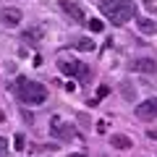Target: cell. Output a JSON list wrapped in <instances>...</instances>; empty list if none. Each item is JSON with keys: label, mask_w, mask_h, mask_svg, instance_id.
<instances>
[{"label": "cell", "mask_w": 157, "mask_h": 157, "mask_svg": "<svg viewBox=\"0 0 157 157\" xmlns=\"http://www.w3.org/2000/svg\"><path fill=\"white\" fill-rule=\"evenodd\" d=\"M13 92H16V97L24 102V105H42V102L47 100V86L37 84V81H32V78H26V76L16 78Z\"/></svg>", "instance_id": "obj_1"}, {"label": "cell", "mask_w": 157, "mask_h": 157, "mask_svg": "<svg viewBox=\"0 0 157 157\" xmlns=\"http://www.w3.org/2000/svg\"><path fill=\"white\" fill-rule=\"evenodd\" d=\"M102 13L107 16V21H113L115 26H123L134 18L136 6L131 0H102Z\"/></svg>", "instance_id": "obj_2"}, {"label": "cell", "mask_w": 157, "mask_h": 157, "mask_svg": "<svg viewBox=\"0 0 157 157\" xmlns=\"http://www.w3.org/2000/svg\"><path fill=\"white\" fill-rule=\"evenodd\" d=\"M50 134L55 136V139H60V141H71L73 136H76V128H73L71 123H63L60 118H52V123H50Z\"/></svg>", "instance_id": "obj_3"}, {"label": "cell", "mask_w": 157, "mask_h": 157, "mask_svg": "<svg viewBox=\"0 0 157 157\" xmlns=\"http://www.w3.org/2000/svg\"><path fill=\"white\" fill-rule=\"evenodd\" d=\"M136 118H141V121H155L157 118V97H149V100L139 102L136 105Z\"/></svg>", "instance_id": "obj_4"}, {"label": "cell", "mask_w": 157, "mask_h": 157, "mask_svg": "<svg viewBox=\"0 0 157 157\" xmlns=\"http://www.w3.org/2000/svg\"><path fill=\"white\" fill-rule=\"evenodd\" d=\"M60 11L71 21H84V8L78 6V3H73V0H60Z\"/></svg>", "instance_id": "obj_5"}, {"label": "cell", "mask_w": 157, "mask_h": 157, "mask_svg": "<svg viewBox=\"0 0 157 157\" xmlns=\"http://www.w3.org/2000/svg\"><path fill=\"white\" fill-rule=\"evenodd\" d=\"M21 18H24V13L18 11V8H3V11H0V24H3V26H18Z\"/></svg>", "instance_id": "obj_6"}, {"label": "cell", "mask_w": 157, "mask_h": 157, "mask_svg": "<svg viewBox=\"0 0 157 157\" xmlns=\"http://www.w3.org/2000/svg\"><path fill=\"white\" fill-rule=\"evenodd\" d=\"M58 68H60L63 73H68V76H81V78H86V68L81 66V63H76V60H60V63H58Z\"/></svg>", "instance_id": "obj_7"}, {"label": "cell", "mask_w": 157, "mask_h": 157, "mask_svg": "<svg viewBox=\"0 0 157 157\" xmlns=\"http://www.w3.org/2000/svg\"><path fill=\"white\" fill-rule=\"evenodd\" d=\"M131 71H136V73H155L157 63L152 60V58H136V60H131Z\"/></svg>", "instance_id": "obj_8"}, {"label": "cell", "mask_w": 157, "mask_h": 157, "mask_svg": "<svg viewBox=\"0 0 157 157\" xmlns=\"http://www.w3.org/2000/svg\"><path fill=\"white\" fill-rule=\"evenodd\" d=\"M110 147H115V149H131L134 144H131V139L126 134H113L110 136Z\"/></svg>", "instance_id": "obj_9"}, {"label": "cell", "mask_w": 157, "mask_h": 157, "mask_svg": "<svg viewBox=\"0 0 157 157\" xmlns=\"http://www.w3.org/2000/svg\"><path fill=\"white\" fill-rule=\"evenodd\" d=\"M139 32L141 34H155L157 32V24L152 18H139Z\"/></svg>", "instance_id": "obj_10"}, {"label": "cell", "mask_w": 157, "mask_h": 157, "mask_svg": "<svg viewBox=\"0 0 157 157\" xmlns=\"http://www.w3.org/2000/svg\"><path fill=\"white\" fill-rule=\"evenodd\" d=\"M73 47H76V50H84V52H92V50H94V42H92L89 37H81V39L73 42Z\"/></svg>", "instance_id": "obj_11"}, {"label": "cell", "mask_w": 157, "mask_h": 157, "mask_svg": "<svg viewBox=\"0 0 157 157\" xmlns=\"http://www.w3.org/2000/svg\"><path fill=\"white\" fill-rule=\"evenodd\" d=\"M42 37V32H37V29H32V32H26L24 34V42H29V45H34V39H39Z\"/></svg>", "instance_id": "obj_12"}, {"label": "cell", "mask_w": 157, "mask_h": 157, "mask_svg": "<svg viewBox=\"0 0 157 157\" xmlns=\"http://www.w3.org/2000/svg\"><path fill=\"white\" fill-rule=\"evenodd\" d=\"M86 24H89V29H92V32H102V29H105V24H102L100 18H89Z\"/></svg>", "instance_id": "obj_13"}, {"label": "cell", "mask_w": 157, "mask_h": 157, "mask_svg": "<svg viewBox=\"0 0 157 157\" xmlns=\"http://www.w3.org/2000/svg\"><path fill=\"white\" fill-rule=\"evenodd\" d=\"M123 97H126V100H134V97H136V89H131L128 81H123Z\"/></svg>", "instance_id": "obj_14"}, {"label": "cell", "mask_w": 157, "mask_h": 157, "mask_svg": "<svg viewBox=\"0 0 157 157\" xmlns=\"http://www.w3.org/2000/svg\"><path fill=\"white\" fill-rule=\"evenodd\" d=\"M13 147H16V152L24 149V134H16V136H13Z\"/></svg>", "instance_id": "obj_15"}, {"label": "cell", "mask_w": 157, "mask_h": 157, "mask_svg": "<svg viewBox=\"0 0 157 157\" xmlns=\"http://www.w3.org/2000/svg\"><path fill=\"white\" fill-rule=\"evenodd\" d=\"M0 157H8V141L0 136Z\"/></svg>", "instance_id": "obj_16"}, {"label": "cell", "mask_w": 157, "mask_h": 157, "mask_svg": "<svg viewBox=\"0 0 157 157\" xmlns=\"http://www.w3.org/2000/svg\"><path fill=\"white\" fill-rule=\"evenodd\" d=\"M71 157H86V155H81V152H76V155H71Z\"/></svg>", "instance_id": "obj_17"}, {"label": "cell", "mask_w": 157, "mask_h": 157, "mask_svg": "<svg viewBox=\"0 0 157 157\" xmlns=\"http://www.w3.org/2000/svg\"><path fill=\"white\" fill-rule=\"evenodd\" d=\"M3 118H6V115H3V113H0V121H3Z\"/></svg>", "instance_id": "obj_18"}]
</instances>
